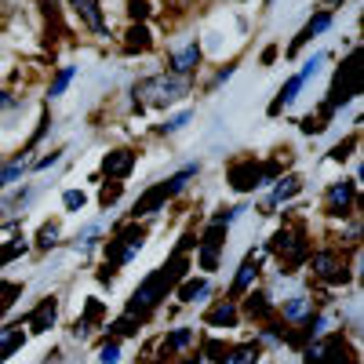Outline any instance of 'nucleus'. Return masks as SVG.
Here are the masks:
<instances>
[{"label": "nucleus", "instance_id": "3", "mask_svg": "<svg viewBox=\"0 0 364 364\" xmlns=\"http://www.w3.org/2000/svg\"><path fill=\"white\" fill-rule=\"evenodd\" d=\"M178 277V262H171V266H161L154 277H149L139 291H135V302H132V310H139V306H154V302L161 299V291L171 284Z\"/></svg>", "mask_w": 364, "mask_h": 364}, {"label": "nucleus", "instance_id": "17", "mask_svg": "<svg viewBox=\"0 0 364 364\" xmlns=\"http://www.w3.org/2000/svg\"><path fill=\"white\" fill-rule=\"evenodd\" d=\"M18 252H26V245H22V237H15V240H11L8 248H0V266H4V262H11V259H15Z\"/></svg>", "mask_w": 364, "mask_h": 364}, {"label": "nucleus", "instance_id": "7", "mask_svg": "<svg viewBox=\"0 0 364 364\" xmlns=\"http://www.w3.org/2000/svg\"><path fill=\"white\" fill-rule=\"evenodd\" d=\"M350 200H353V186H350V182L328 190V211H331V215H343V211L350 208Z\"/></svg>", "mask_w": 364, "mask_h": 364}, {"label": "nucleus", "instance_id": "15", "mask_svg": "<svg viewBox=\"0 0 364 364\" xmlns=\"http://www.w3.org/2000/svg\"><path fill=\"white\" fill-rule=\"evenodd\" d=\"M208 324H233V306L230 302H223V306H215L208 314Z\"/></svg>", "mask_w": 364, "mask_h": 364}, {"label": "nucleus", "instance_id": "24", "mask_svg": "<svg viewBox=\"0 0 364 364\" xmlns=\"http://www.w3.org/2000/svg\"><path fill=\"white\" fill-rule=\"evenodd\" d=\"M302 310H306V299H302V295H295V299L288 302V310H284V314H288V317H299Z\"/></svg>", "mask_w": 364, "mask_h": 364}, {"label": "nucleus", "instance_id": "27", "mask_svg": "<svg viewBox=\"0 0 364 364\" xmlns=\"http://www.w3.org/2000/svg\"><path fill=\"white\" fill-rule=\"evenodd\" d=\"M120 197V182H117V186H106L102 190V204H109V200H117Z\"/></svg>", "mask_w": 364, "mask_h": 364}, {"label": "nucleus", "instance_id": "22", "mask_svg": "<svg viewBox=\"0 0 364 364\" xmlns=\"http://www.w3.org/2000/svg\"><path fill=\"white\" fill-rule=\"evenodd\" d=\"M248 310H252V314H259V317H262V314H269V306H266V295H252Z\"/></svg>", "mask_w": 364, "mask_h": 364}, {"label": "nucleus", "instance_id": "23", "mask_svg": "<svg viewBox=\"0 0 364 364\" xmlns=\"http://www.w3.org/2000/svg\"><path fill=\"white\" fill-rule=\"evenodd\" d=\"M55 237H58V223H48L41 230V245H55Z\"/></svg>", "mask_w": 364, "mask_h": 364}, {"label": "nucleus", "instance_id": "6", "mask_svg": "<svg viewBox=\"0 0 364 364\" xmlns=\"http://www.w3.org/2000/svg\"><path fill=\"white\" fill-rule=\"evenodd\" d=\"M132 168H135V154H128V149H113V154L102 161V171H106V175H113V178L128 175Z\"/></svg>", "mask_w": 364, "mask_h": 364}, {"label": "nucleus", "instance_id": "13", "mask_svg": "<svg viewBox=\"0 0 364 364\" xmlns=\"http://www.w3.org/2000/svg\"><path fill=\"white\" fill-rule=\"evenodd\" d=\"M22 288L15 284V281H0V317H4V310L15 302V295H18Z\"/></svg>", "mask_w": 364, "mask_h": 364}, {"label": "nucleus", "instance_id": "29", "mask_svg": "<svg viewBox=\"0 0 364 364\" xmlns=\"http://www.w3.org/2000/svg\"><path fill=\"white\" fill-rule=\"evenodd\" d=\"M4 102H8V99H4V95H0V106H4Z\"/></svg>", "mask_w": 364, "mask_h": 364}, {"label": "nucleus", "instance_id": "18", "mask_svg": "<svg viewBox=\"0 0 364 364\" xmlns=\"http://www.w3.org/2000/svg\"><path fill=\"white\" fill-rule=\"evenodd\" d=\"M291 193H299V178H295V175L281 182V186H277V193H273V200H284V197H291Z\"/></svg>", "mask_w": 364, "mask_h": 364}, {"label": "nucleus", "instance_id": "19", "mask_svg": "<svg viewBox=\"0 0 364 364\" xmlns=\"http://www.w3.org/2000/svg\"><path fill=\"white\" fill-rule=\"evenodd\" d=\"M73 80V66H66L63 73H58V80L51 84V95H63V91H66V84Z\"/></svg>", "mask_w": 364, "mask_h": 364}, {"label": "nucleus", "instance_id": "20", "mask_svg": "<svg viewBox=\"0 0 364 364\" xmlns=\"http://www.w3.org/2000/svg\"><path fill=\"white\" fill-rule=\"evenodd\" d=\"M15 346H22V331H15V336H8L4 343H0V360H4V357H8Z\"/></svg>", "mask_w": 364, "mask_h": 364}, {"label": "nucleus", "instance_id": "5", "mask_svg": "<svg viewBox=\"0 0 364 364\" xmlns=\"http://www.w3.org/2000/svg\"><path fill=\"white\" fill-rule=\"evenodd\" d=\"M317 63H321V55H317V58H310V63H306V70H302L299 77H291V80H288V84L281 87V95H277V102H273V106H269L273 113H277L281 106H288V102H291V99L299 95V87H302V84H306V80L314 77V70H317Z\"/></svg>", "mask_w": 364, "mask_h": 364}, {"label": "nucleus", "instance_id": "2", "mask_svg": "<svg viewBox=\"0 0 364 364\" xmlns=\"http://www.w3.org/2000/svg\"><path fill=\"white\" fill-rule=\"evenodd\" d=\"M190 175H197V168H186V171H178L175 178H168V182H161V186H154V190H149V193L135 204V215H149V211H157L171 193H178V190H182V182H186Z\"/></svg>", "mask_w": 364, "mask_h": 364}, {"label": "nucleus", "instance_id": "21", "mask_svg": "<svg viewBox=\"0 0 364 364\" xmlns=\"http://www.w3.org/2000/svg\"><path fill=\"white\" fill-rule=\"evenodd\" d=\"M63 204H66L70 211H77V208H84V193H80V190H70V193L63 197Z\"/></svg>", "mask_w": 364, "mask_h": 364}, {"label": "nucleus", "instance_id": "9", "mask_svg": "<svg viewBox=\"0 0 364 364\" xmlns=\"http://www.w3.org/2000/svg\"><path fill=\"white\" fill-rule=\"evenodd\" d=\"M197 58H200V48L197 44H186V48H178L175 55H171V63H175V73H182L186 77L193 66H197Z\"/></svg>", "mask_w": 364, "mask_h": 364}, {"label": "nucleus", "instance_id": "16", "mask_svg": "<svg viewBox=\"0 0 364 364\" xmlns=\"http://www.w3.org/2000/svg\"><path fill=\"white\" fill-rule=\"evenodd\" d=\"M204 291H208L204 281H186V284H182V291H178V299H182V302H190L193 295H204Z\"/></svg>", "mask_w": 364, "mask_h": 364}, {"label": "nucleus", "instance_id": "28", "mask_svg": "<svg viewBox=\"0 0 364 364\" xmlns=\"http://www.w3.org/2000/svg\"><path fill=\"white\" fill-rule=\"evenodd\" d=\"M186 120H190V117H186V113H178V117H175V120H171V124H168V132H178V128H182V124H186Z\"/></svg>", "mask_w": 364, "mask_h": 364}, {"label": "nucleus", "instance_id": "1", "mask_svg": "<svg viewBox=\"0 0 364 364\" xmlns=\"http://www.w3.org/2000/svg\"><path fill=\"white\" fill-rule=\"evenodd\" d=\"M182 91H186V80L182 77H168V73H161V77H149V80H142L139 87H135V99L139 102H146V106H168V102H175Z\"/></svg>", "mask_w": 364, "mask_h": 364}, {"label": "nucleus", "instance_id": "12", "mask_svg": "<svg viewBox=\"0 0 364 364\" xmlns=\"http://www.w3.org/2000/svg\"><path fill=\"white\" fill-rule=\"evenodd\" d=\"M328 22H331V15H317V18H314V22H310L306 29H302L299 37H295L291 51H295V48H302V44H306V41H314V33H321V29H328Z\"/></svg>", "mask_w": 364, "mask_h": 364}, {"label": "nucleus", "instance_id": "10", "mask_svg": "<svg viewBox=\"0 0 364 364\" xmlns=\"http://www.w3.org/2000/svg\"><path fill=\"white\" fill-rule=\"evenodd\" d=\"M259 273V255H248L245 262H240V273H237V281H233V295H240L248 284H252V277Z\"/></svg>", "mask_w": 364, "mask_h": 364}, {"label": "nucleus", "instance_id": "8", "mask_svg": "<svg viewBox=\"0 0 364 364\" xmlns=\"http://www.w3.org/2000/svg\"><path fill=\"white\" fill-rule=\"evenodd\" d=\"M55 310H58V302L55 299H44L41 306L33 310V317H29V328H33V331H48L51 321H55Z\"/></svg>", "mask_w": 364, "mask_h": 364}, {"label": "nucleus", "instance_id": "26", "mask_svg": "<svg viewBox=\"0 0 364 364\" xmlns=\"http://www.w3.org/2000/svg\"><path fill=\"white\" fill-rule=\"evenodd\" d=\"M190 343V331H175V336L168 339V350H178V346H186Z\"/></svg>", "mask_w": 364, "mask_h": 364}, {"label": "nucleus", "instance_id": "4", "mask_svg": "<svg viewBox=\"0 0 364 364\" xmlns=\"http://www.w3.org/2000/svg\"><path fill=\"white\" fill-rule=\"evenodd\" d=\"M266 175H273V168H259L255 161H248V164H237V168L230 171V178H233V186H237V190H252V186H262L259 178H266Z\"/></svg>", "mask_w": 364, "mask_h": 364}, {"label": "nucleus", "instance_id": "14", "mask_svg": "<svg viewBox=\"0 0 364 364\" xmlns=\"http://www.w3.org/2000/svg\"><path fill=\"white\" fill-rule=\"evenodd\" d=\"M223 364H255V346H240L230 357H223Z\"/></svg>", "mask_w": 364, "mask_h": 364}, {"label": "nucleus", "instance_id": "11", "mask_svg": "<svg viewBox=\"0 0 364 364\" xmlns=\"http://www.w3.org/2000/svg\"><path fill=\"white\" fill-rule=\"evenodd\" d=\"M70 4L80 11V18H84L91 29H102V15H99V8H95V0H70Z\"/></svg>", "mask_w": 364, "mask_h": 364}, {"label": "nucleus", "instance_id": "25", "mask_svg": "<svg viewBox=\"0 0 364 364\" xmlns=\"http://www.w3.org/2000/svg\"><path fill=\"white\" fill-rule=\"evenodd\" d=\"M117 357H120V346H117V343H113V346H102V353H99V360H102V364H113Z\"/></svg>", "mask_w": 364, "mask_h": 364}]
</instances>
